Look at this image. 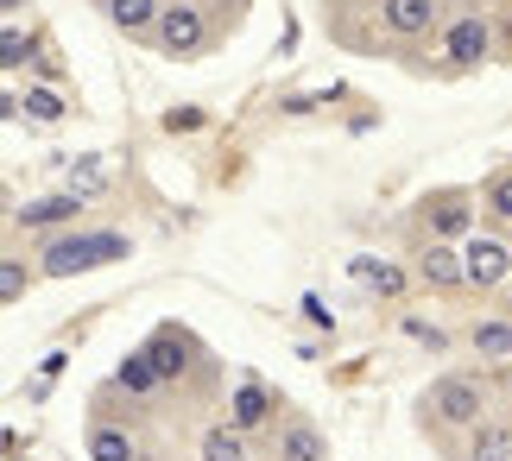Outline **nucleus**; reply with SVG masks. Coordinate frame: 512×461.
Wrapping results in <instances>:
<instances>
[{
    "mask_svg": "<svg viewBox=\"0 0 512 461\" xmlns=\"http://www.w3.org/2000/svg\"><path fill=\"white\" fill-rule=\"evenodd\" d=\"M418 424H424V436H437V443L456 455V436H475L481 424H494V392H487V379H475V373H443L418 392Z\"/></svg>",
    "mask_w": 512,
    "mask_h": 461,
    "instance_id": "1",
    "label": "nucleus"
},
{
    "mask_svg": "<svg viewBox=\"0 0 512 461\" xmlns=\"http://www.w3.org/2000/svg\"><path fill=\"white\" fill-rule=\"evenodd\" d=\"M449 26L443 19V0H380L373 7V45L380 51H418L424 38H437Z\"/></svg>",
    "mask_w": 512,
    "mask_h": 461,
    "instance_id": "2",
    "label": "nucleus"
},
{
    "mask_svg": "<svg viewBox=\"0 0 512 461\" xmlns=\"http://www.w3.org/2000/svg\"><path fill=\"white\" fill-rule=\"evenodd\" d=\"M222 26H228V19L215 13L209 0H171L165 19H159V38H152V51H165V57H203Z\"/></svg>",
    "mask_w": 512,
    "mask_h": 461,
    "instance_id": "3",
    "label": "nucleus"
},
{
    "mask_svg": "<svg viewBox=\"0 0 512 461\" xmlns=\"http://www.w3.org/2000/svg\"><path fill=\"white\" fill-rule=\"evenodd\" d=\"M127 234H57L45 253H38V266L51 278H76V272H95L108 266V259H127Z\"/></svg>",
    "mask_w": 512,
    "mask_h": 461,
    "instance_id": "4",
    "label": "nucleus"
},
{
    "mask_svg": "<svg viewBox=\"0 0 512 461\" xmlns=\"http://www.w3.org/2000/svg\"><path fill=\"white\" fill-rule=\"evenodd\" d=\"M443 51H449V70H487V64L500 57L494 13H481V7L449 13V26H443Z\"/></svg>",
    "mask_w": 512,
    "mask_h": 461,
    "instance_id": "5",
    "label": "nucleus"
},
{
    "mask_svg": "<svg viewBox=\"0 0 512 461\" xmlns=\"http://www.w3.org/2000/svg\"><path fill=\"white\" fill-rule=\"evenodd\" d=\"M152 367H159V379L165 386H177V379H190V373H203V379H215V360L203 354V342H196L190 329H177V323H159L146 335V348H140Z\"/></svg>",
    "mask_w": 512,
    "mask_h": 461,
    "instance_id": "6",
    "label": "nucleus"
},
{
    "mask_svg": "<svg viewBox=\"0 0 512 461\" xmlns=\"http://www.w3.org/2000/svg\"><path fill=\"white\" fill-rule=\"evenodd\" d=\"M418 222H424L430 240H456V234L475 228V196L468 190H437V196L418 203Z\"/></svg>",
    "mask_w": 512,
    "mask_h": 461,
    "instance_id": "7",
    "label": "nucleus"
},
{
    "mask_svg": "<svg viewBox=\"0 0 512 461\" xmlns=\"http://www.w3.org/2000/svg\"><path fill=\"white\" fill-rule=\"evenodd\" d=\"M462 259H468V291H500L506 278H512V253H506V240L500 234H475L462 247Z\"/></svg>",
    "mask_w": 512,
    "mask_h": 461,
    "instance_id": "8",
    "label": "nucleus"
},
{
    "mask_svg": "<svg viewBox=\"0 0 512 461\" xmlns=\"http://www.w3.org/2000/svg\"><path fill=\"white\" fill-rule=\"evenodd\" d=\"M418 285H430V291H443V297H456V291H468V259L449 247V240H430V247L418 253Z\"/></svg>",
    "mask_w": 512,
    "mask_h": 461,
    "instance_id": "9",
    "label": "nucleus"
},
{
    "mask_svg": "<svg viewBox=\"0 0 512 461\" xmlns=\"http://www.w3.org/2000/svg\"><path fill=\"white\" fill-rule=\"evenodd\" d=\"M165 7H171V0H102L108 26H114V32H127V38H140V45H152V38H159Z\"/></svg>",
    "mask_w": 512,
    "mask_h": 461,
    "instance_id": "10",
    "label": "nucleus"
},
{
    "mask_svg": "<svg viewBox=\"0 0 512 461\" xmlns=\"http://www.w3.org/2000/svg\"><path fill=\"white\" fill-rule=\"evenodd\" d=\"M114 392H127V405H140V411H146V405H159L171 386L159 379V367H152L146 354H127L121 367H114Z\"/></svg>",
    "mask_w": 512,
    "mask_h": 461,
    "instance_id": "11",
    "label": "nucleus"
},
{
    "mask_svg": "<svg viewBox=\"0 0 512 461\" xmlns=\"http://www.w3.org/2000/svg\"><path fill=\"white\" fill-rule=\"evenodd\" d=\"M272 411H279V398H272L260 379H241V386H234V398H228V424L241 430V436L266 430V424H272Z\"/></svg>",
    "mask_w": 512,
    "mask_h": 461,
    "instance_id": "12",
    "label": "nucleus"
},
{
    "mask_svg": "<svg viewBox=\"0 0 512 461\" xmlns=\"http://www.w3.org/2000/svg\"><path fill=\"white\" fill-rule=\"evenodd\" d=\"M272 461H336V455H329V436L310 417H291L279 430V443H272Z\"/></svg>",
    "mask_w": 512,
    "mask_h": 461,
    "instance_id": "13",
    "label": "nucleus"
},
{
    "mask_svg": "<svg viewBox=\"0 0 512 461\" xmlns=\"http://www.w3.org/2000/svg\"><path fill=\"white\" fill-rule=\"evenodd\" d=\"M83 215V196H38V203H26V209H13V222L19 228H64V222H76Z\"/></svg>",
    "mask_w": 512,
    "mask_h": 461,
    "instance_id": "14",
    "label": "nucleus"
},
{
    "mask_svg": "<svg viewBox=\"0 0 512 461\" xmlns=\"http://www.w3.org/2000/svg\"><path fill=\"white\" fill-rule=\"evenodd\" d=\"M89 461H140V443H133L127 424H89Z\"/></svg>",
    "mask_w": 512,
    "mask_h": 461,
    "instance_id": "15",
    "label": "nucleus"
},
{
    "mask_svg": "<svg viewBox=\"0 0 512 461\" xmlns=\"http://www.w3.org/2000/svg\"><path fill=\"white\" fill-rule=\"evenodd\" d=\"M468 461H512V424L494 417V424H481L468 436Z\"/></svg>",
    "mask_w": 512,
    "mask_h": 461,
    "instance_id": "16",
    "label": "nucleus"
},
{
    "mask_svg": "<svg viewBox=\"0 0 512 461\" xmlns=\"http://www.w3.org/2000/svg\"><path fill=\"white\" fill-rule=\"evenodd\" d=\"M481 209H487V222H494L500 234H512V165L487 177V190H481Z\"/></svg>",
    "mask_w": 512,
    "mask_h": 461,
    "instance_id": "17",
    "label": "nucleus"
},
{
    "mask_svg": "<svg viewBox=\"0 0 512 461\" xmlns=\"http://www.w3.org/2000/svg\"><path fill=\"white\" fill-rule=\"evenodd\" d=\"M196 455H203V461H247V436L234 424H209L203 443H196Z\"/></svg>",
    "mask_w": 512,
    "mask_h": 461,
    "instance_id": "18",
    "label": "nucleus"
},
{
    "mask_svg": "<svg viewBox=\"0 0 512 461\" xmlns=\"http://www.w3.org/2000/svg\"><path fill=\"white\" fill-rule=\"evenodd\" d=\"M468 342H475L481 360H512V323H475Z\"/></svg>",
    "mask_w": 512,
    "mask_h": 461,
    "instance_id": "19",
    "label": "nucleus"
},
{
    "mask_svg": "<svg viewBox=\"0 0 512 461\" xmlns=\"http://www.w3.org/2000/svg\"><path fill=\"white\" fill-rule=\"evenodd\" d=\"M354 278H361L367 291H380V297H399L405 291V272L399 266H380V259H354Z\"/></svg>",
    "mask_w": 512,
    "mask_h": 461,
    "instance_id": "20",
    "label": "nucleus"
},
{
    "mask_svg": "<svg viewBox=\"0 0 512 461\" xmlns=\"http://www.w3.org/2000/svg\"><path fill=\"white\" fill-rule=\"evenodd\" d=\"M0 64H7V70H26V64H32V38L19 32V19H7V26H0ZM32 70H38V64H32Z\"/></svg>",
    "mask_w": 512,
    "mask_h": 461,
    "instance_id": "21",
    "label": "nucleus"
},
{
    "mask_svg": "<svg viewBox=\"0 0 512 461\" xmlns=\"http://www.w3.org/2000/svg\"><path fill=\"white\" fill-rule=\"evenodd\" d=\"M26 285H32L26 259H19V253H7V259H0V304H19V297H26Z\"/></svg>",
    "mask_w": 512,
    "mask_h": 461,
    "instance_id": "22",
    "label": "nucleus"
},
{
    "mask_svg": "<svg viewBox=\"0 0 512 461\" xmlns=\"http://www.w3.org/2000/svg\"><path fill=\"white\" fill-rule=\"evenodd\" d=\"M26 114L32 120H64V95L57 89H26Z\"/></svg>",
    "mask_w": 512,
    "mask_h": 461,
    "instance_id": "23",
    "label": "nucleus"
},
{
    "mask_svg": "<svg viewBox=\"0 0 512 461\" xmlns=\"http://www.w3.org/2000/svg\"><path fill=\"white\" fill-rule=\"evenodd\" d=\"M203 127V108H171L165 114V133H196Z\"/></svg>",
    "mask_w": 512,
    "mask_h": 461,
    "instance_id": "24",
    "label": "nucleus"
},
{
    "mask_svg": "<svg viewBox=\"0 0 512 461\" xmlns=\"http://www.w3.org/2000/svg\"><path fill=\"white\" fill-rule=\"evenodd\" d=\"M209 7L222 13V19H228V32H234V19H241V7H247V0H209Z\"/></svg>",
    "mask_w": 512,
    "mask_h": 461,
    "instance_id": "25",
    "label": "nucleus"
},
{
    "mask_svg": "<svg viewBox=\"0 0 512 461\" xmlns=\"http://www.w3.org/2000/svg\"><path fill=\"white\" fill-rule=\"evenodd\" d=\"M494 26H506V38H500V51L512 57V0H506V13H494Z\"/></svg>",
    "mask_w": 512,
    "mask_h": 461,
    "instance_id": "26",
    "label": "nucleus"
},
{
    "mask_svg": "<svg viewBox=\"0 0 512 461\" xmlns=\"http://www.w3.org/2000/svg\"><path fill=\"white\" fill-rule=\"evenodd\" d=\"M0 7H7V19H19V13H26V0H0Z\"/></svg>",
    "mask_w": 512,
    "mask_h": 461,
    "instance_id": "27",
    "label": "nucleus"
}]
</instances>
